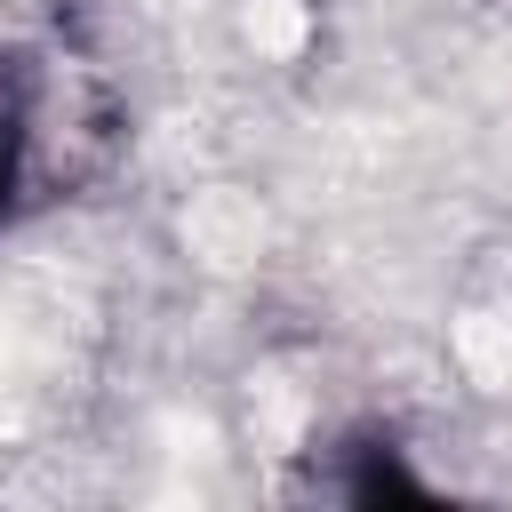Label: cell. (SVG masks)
<instances>
[{
	"label": "cell",
	"mask_w": 512,
	"mask_h": 512,
	"mask_svg": "<svg viewBox=\"0 0 512 512\" xmlns=\"http://www.w3.org/2000/svg\"><path fill=\"white\" fill-rule=\"evenodd\" d=\"M16 168H24V128H16V104L0 96V208L16 192Z\"/></svg>",
	"instance_id": "obj_1"
}]
</instances>
